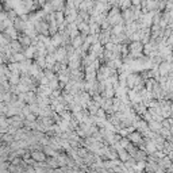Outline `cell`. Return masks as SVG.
Instances as JSON below:
<instances>
[{
  "label": "cell",
  "instance_id": "3",
  "mask_svg": "<svg viewBox=\"0 0 173 173\" xmlns=\"http://www.w3.org/2000/svg\"><path fill=\"white\" fill-rule=\"evenodd\" d=\"M37 3H38L41 7H43V5L46 4V0H37Z\"/></svg>",
  "mask_w": 173,
  "mask_h": 173
},
{
  "label": "cell",
  "instance_id": "2",
  "mask_svg": "<svg viewBox=\"0 0 173 173\" xmlns=\"http://www.w3.org/2000/svg\"><path fill=\"white\" fill-rule=\"evenodd\" d=\"M130 139H133L134 142H139V141H141V135L137 134V133H133V134L130 135Z\"/></svg>",
  "mask_w": 173,
  "mask_h": 173
},
{
  "label": "cell",
  "instance_id": "4",
  "mask_svg": "<svg viewBox=\"0 0 173 173\" xmlns=\"http://www.w3.org/2000/svg\"><path fill=\"white\" fill-rule=\"evenodd\" d=\"M52 1H53V0H49V3H52Z\"/></svg>",
  "mask_w": 173,
  "mask_h": 173
},
{
  "label": "cell",
  "instance_id": "1",
  "mask_svg": "<svg viewBox=\"0 0 173 173\" xmlns=\"http://www.w3.org/2000/svg\"><path fill=\"white\" fill-rule=\"evenodd\" d=\"M19 42L22 43V45H24V46H31V43H33V41H31V38H30L29 35H26V34H23V35H19Z\"/></svg>",
  "mask_w": 173,
  "mask_h": 173
},
{
  "label": "cell",
  "instance_id": "5",
  "mask_svg": "<svg viewBox=\"0 0 173 173\" xmlns=\"http://www.w3.org/2000/svg\"><path fill=\"white\" fill-rule=\"evenodd\" d=\"M172 48H173V45H172Z\"/></svg>",
  "mask_w": 173,
  "mask_h": 173
}]
</instances>
